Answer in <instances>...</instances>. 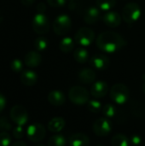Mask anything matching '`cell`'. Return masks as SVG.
<instances>
[{"mask_svg": "<svg viewBox=\"0 0 145 146\" xmlns=\"http://www.w3.org/2000/svg\"><path fill=\"white\" fill-rule=\"evenodd\" d=\"M126 44V40L121 34L113 31L103 32L97 38V45L99 50L107 53L119 51L123 49Z\"/></svg>", "mask_w": 145, "mask_h": 146, "instance_id": "obj_1", "label": "cell"}, {"mask_svg": "<svg viewBox=\"0 0 145 146\" xmlns=\"http://www.w3.org/2000/svg\"><path fill=\"white\" fill-rule=\"evenodd\" d=\"M110 98L115 104L122 105L129 100L130 90L124 84H115L110 89Z\"/></svg>", "mask_w": 145, "mask_h": 146, "instance_id": "obj_2", "label": "cell"}, {"mask_svg": "<svg viewBox=\"0 0 145 146\" xmlns=\"http://www.w3.org/2000/svg\"><path fill=\"white\" fill-rule=\"evenodd\" d=\"M70 101L76 105H84L90 101V93L83 86H75L70 88L68 92Z\"/></svg>", "mask_w": 145, "mask_h": 146, "instance_id": "obj_3", "label": "cell"}, {"mask_svg": "<svg viewBox=\"0 0 145 146\" xmlns=\"http://www.w3.org/2000/svg\"><path fill=\"white\" fill-rule=\"evenodd\" d=\"M141 15L140 6L136 3H129L125 5L122 9V17L128 24H132L137 21Z\"/></svg>", "mask_w": 145, "mask_h": 146, "instance_id": "obj_4", "label": "cell"}, {"mask_svg": "<svg viewBox=\"0 0 145 146\" xmlns=\"http://www.w3.org/2000/svg\"><path fill=\"white\" fill-rule=\"evenodd\" d=\"M93 133L98 137H106L112 131V123L109 119L101 117L97 119L92 126Z\"/></svg>", "mask_w": 145, "mask_h": 146, "instance_id": "obj_5", "label": "cell"}, {"mask_svg": "<svg viewBox=\"0 0 145 146\" xmlns=\"http://www.w3.org/2000/svg\"><path fill=\"white\" fill-rule=\"evenodd\" d=\"M95 39V33L89 27H80L74 35V41L81 46L90 45Z\"/></svg>", "mask_w": 145, "mask_h": 146, "instance_id": "obj_6", "label": "cell"}, {"mask_svg": "<svg viewBox=\"0 0 145 146\" xmlns=\"http://www.w3.org/2000/svg\"><path fill=\"white\" fill-rule=\"evenodd\" d=\"M26 137L27 139L33 143H38L42 141L45 135L46 131L44 127L40 123H33L31 124L26 129Z\"/></svg>", "mask_w": 145, "mask_h": 146, "instance_id": "obj_7", "label": "cell"}, {"mask_svg": "<svg viewBox=\"0 0 145 146\" xmlns=\"http://www.w3.org/2000/svg\"><path fill=\"white\" fill-rule=\"evenodd\" d=\"M71 18L67 15H58L53 22V30L57 35L66 34L71 28Z\"/></svg>", "mask_w": 145, "mask_h": 146, "instance_id": "obj_8", "label": "cell"}, {"mask_svg": "<svg viewBox=\"0 0 145 146\" xmlns=\"http://www.w3.org/2000/svg\"><path fill=\"white\" fill-rule=\"evenodd\" d=\"M32 27L35 33L38 34H44L50 30V21L45 15L38 13L33 17Z\"/></svg>", "mask_w": 145, "mask_h": 146, "instance_id": "obj_9", "label": "cell"}, {"mask_svg": "<svg viewBox=\"0 0 145 146\" xmlns=\"http://www.w3.org/2000/svg\"><path fill=\"white\" fill-rule=\"evenodd\" d=\"M10 118L17 126H24L28 121V114L22 105H15L10 110Z\"/></svg>", "mask_w": 145, "mask_h": 146, "instance_id": "obj_10", "label": "cell"}, {"mask_svg": "<svg viewBox=\"0 0 145 146\" xmlns=\"http://www.w3.org/2000/svg\"><path fill=\"white\" fill-rule=\"evenodd\" d=\"M90 64L97 70H106L109 65V58L103 54H95L90 59Z\"/></svg>", "mask_w": 145, "mask_h": 146, "instance_id": "obj_11", "label": "cell"}, {"mask_svg": "<svg viewBox=\"0 0 145 146\" xmlns=\"http://www.w3.org/2000/svg\"><path fill=\"white\" fill-rule=\"evenodd\" d=\"M109 92V86L105 81H97L91 88V94L95 98H102Z\"/></svg>", "mask_w": 145, "mask_h": 146, "instance_id": "obj_12", "label": "cell"}, {"mask_svg": "<svg viewBox=\"0 0 145 146\" xmlns=\"http://www.w3.org/2000/svg\"><path fill=\"white\" fill-rule=\"evenodd\" d=\"M103 22L110 27H117L121 23V17L119 13L115 11H109L103 16Z\"/></svg>", "mask_w": 145, "mask_h": 146, "instance_id": "obj_13", "label": "cell"}, {"mask_svg": "<svg viewBox=\"0 0 145 146\" xmlns=\"http://www.w3.org/2000/svg\"><path fill=\"white\" fill-rule=\"evenodd\" d=\"M84 21L87 24H95L100 18V10L94 6H91L84 12Z\"/></svg>", "mask_w": 145, "mask_h": 146, "instance_id": "obj_14", "label": "cell"}, {"mask_svg": "<svg viewBox=\"0 0 145 146\" xmlns=\"http://www.w3.org/2000/svg\"><path fill=\"white\" fill-rule=\"evenodd\" d=\"M68 143L70 146H89L90 139L84 133H76L69 137Z\"/></svg>", "mask_w": 145, "mask_h": 146, "instance_id": "obj_15", "label": "cell"}, {"mask_svg": "<svg viewBox=\"0 0 145 146\" xmlns=\"http://www.w3.org/2000/svg\"><path fill=\"white\" fill-rule=\"evenodd\" d=\"M48 101L53 106H61L65 104L66 97L62 92L53 90L48 94Z\"/></svg>", "mask_w": 145, "mask_h": 146, "instance_id": "obj_16", "label": "cell"}, {"mask_svg": "<svg viewBox=\"0 0 145 146\" xmlns=\"http://www.w3.org/2000/svg\"><path fill=\"white\" fill-rule=\"evenodd\" d=\"M78 77L80 82L84 84H91L96 80L97 74L93 69L85 68L79 72Z\"/></svg>", "mask_w": 145, "mask_h": 146, "instance_id": "obj_17", "label": "cell"}, {"mask_svg": "<svg viewBox=\"0 0 145 146\" xmlns=\"http://www.w3.org/2000/svg\"><path fill=\"white\" fill-rule=\"evenodd\" d=\"M41 62L42 57L37 51H30L24 57V62L29 68H36L41 63Z\"/></svg>", "mask_w": 145, "mask_h": 146, "instance_id": "obj_18", "label": "cell"}, {"mask_svg": "<svg viewBox=\"0 0 145 146\" xmlns=\"http://www.w3.org/2000/svg\"><path fill=\"white\" fill-rule=\"evenodd\" d=\"M38 75L34 71L32 70H25L22 72L21 75V81L24 86H32L37 83Z\"/></svg>", "mask_w": 145, "mask_h": 146, "instance_id": "obj_19", "label": "cell"}, {"mask_svg": "<svg viewBox=\"0 0 145 146\" xmlns=\"http://www.w3.org/2000/svg\"><path fill=\"white\" fill-rule=\"evenodd\" d=\"M66 126V122L62 117H54L48 122V129L53 133H60Z\"/></svg>", "mask_w": 145, "mask_h": 146, "instance_id": "obj_20", "label": "cell"}, {"mask_svg": "<svg viewBox=\"0 0 145 146\" xmlns=\"http://www.w3.org/2000/svg\"><path fill=\"white\" fill-rule=\"evenodd\" d=\"M73 58L79 63H85L89 59V53L87 50L83 47L77 48L73 52Z\"/></svg>", "mask_w": 145, "mask_h": 146, "instance_id": "obj_21", "label": "cell"}, {"mask_svg": "<svg viewBox=\"0 0 145 146\" xmlns=\"http://www.w3.org/2000/svg\"><path fill=\"white\" fill-rule=\"evenodd\" d=\"M112 146H130V139L124 134L118 133L112 138L111 140Z\"/></svg>", "mask_w": 145, "mask_h": 146, "instance_id": "obj_22", "label": "cell"}, {"mask_svg": "<svg viewBox=\"0 0 145 146\" xmlns=\"http://www.w3.org/2000/svg\"><path fill=\"white\" fill-rule=\"evenodd\" d=\"M59 48L60 50L64 52V53H68L70 51H72L74 48V41L69 38V37H66L64 38H62L59 44Z\"/></svg>", "mask_w": 145, "mask_h": 146, "instance_id": "obj_23", "label": "cell"}, {"mask_svg": "<svg viewBox=\"0 0 145 146\" xmlns=\"http://www.w3.org/2000/svg\"><path fill=\"white\" fill-rule=\"evenodd\" d=\"M131 110L132 112V114L137 116V117H143L145 113V108L144 104H142L140 102L138 101H132L131 103Z\"/></svg>", "mask_w": 145, "mask_h": 146, "instance_id": "obj_24", "label": "cell"}, {"mask_svg": "<svg viewBox=\"0 0 145 146\" xmlns=\"http://www.w3.org/2000/svg\"><path fill=\"white\" fill-rule=\"evenodd\" d=\"M67 139L61 134H56L50 138L48 140L47 146H66Z\"/></svg>", "mask_w": 145, "mask_h": 146, "instance_id": "obj_25", "label": "cell"}, {"mask_svg": "<svg viewBox=\"0 0 145 146\" xmlns=\"http://www.w3.org/2000/svg\"><path fill=\"white\" fill-rule=\"evenodd\" d=\"M102 111H103V115L108 119L114 118L117 115V112H118L116 107L115 105H113V104H108L104 105L103 107Z\"/></svg>", "mask_w": 145, "mask_h": 146, "instance_id": "obj_26", "label": "cell"}, {"mask_svg": "<svg viewBox=\"0 0 145 146\" xmlns=\"http://www.w3.org/2000/svg\"><path fill=\"white\" fill-rule=\"evenodd\" d=\"M96 3L99 9L108 11L115 6L116 0H96Z\"/></svg>", "mask_w": 145, "mask_h": 146, "instance_id": "obj_27", "label": "cell"}, {"mask_svg": "<svg viewBox=\"0 0 145 146\" xmlns=\"http://www.w3.org/2000/svg\"><path fill=\"white\" fill-rule=\"evenodd\" d=\"M87 109L91 113H99L103 110V105L97 100H90L87 103Z\"/></svg>", "mask_w": 145, "mask_h": 146, "instance_id": "obj_28", "label": "cell"}, {"mask_svg": "<svg viewBox=\"0 0 145 146\" xmlns=\"http://www.w3.org/2000/svg\"><path fill=\"white\" fill-rule=\"evenodd\" d=\"M34 46L38 50H44L48 46V40L44 37H38L34 41Z\"/></svg>", "mask_w": 145, "mask_h": 146, "instance_id": "obj_29", "label": "cell"}, {"mask_svg": "<svg viewBox=\"0 0 145 146\" xmlns=\"http://www.w3.org/2000/svg\"><path fill=\"white\" fill-rule=\"evenodd\" d=\"M12 129V125L5 116H0V131L8 132Z\"/></svg>", "mask_w": 145, "mask_h": 146, "instance_id": "obj_30", "label": "cell"}, {"mask_svg": "<svg viewBox=\"0 0 145 146\" xmlns=\"http://www.w3.org/2000/svg\"><path fill=\"white\" fill-rule=\"evenodd\" d=\"M11 140V136L7 132L0 133V146H10Z\"/></svg>", "mask_w": 145, "mask_h": 146, "instance_id": "obj_31", "label": "cell"}, {"mask_svg": "<svg viewBox=\"0 0 145 146\" xmlns=\"http://www.w3.org/2000/svg\"><path fill=\"white\" fill-rule=\"evenodd\" d=\"M23 126H16L15 128H13L12 135L16 139H21L24 137V128Z\"/></svg>", "mask_w": 145, "mask_h": 146, "instance_id": "obj_32", "label": "cell"}, {"mask_svg": "<svg viewBox=\"0 0 145 146\" xmlns=\"http://www.w3.org/2000/svg\"><path fill=\"white\" fill-rule=\"evenodd\" d=\"M10 68H11V69H12L14 72L19 73V72H21V71L22 70L23 64H22V62H21L20 60L15 59V60H14V61L11 62V63H10Z\"/></svg>", "mask_w": 145, "mask_h": 146, "instance_id": "obj_33", "label": "cell"}, {"mask_svg": "<svg viewBox=\"0 0 145 146\" xmlns=\"http://www.w3.org/2000/svg\"><path fill=\"white\" fill-rule=\"evenodd\" d=\"M47 3L51 6V7H54V8H60V7H62L65 3H66V0H47Z\"/></svg>", "mask_w": 145, "mask_h": 146, "instance_id": "obj_34", "label": "cell"}, {"mask_svg": "<svg viewBox=\"0 0 145 146\" xmlns=\"http://www.w3.org/2000/svg\"><path fill=\"white\" fill-rule=\"evenodd\" d=\"M130 142L133 146L140 145L142 143V138L138 134H133L130 139Z\"/></svg>", "mask_w": 145, "mask_h": 146, "instance_id": "obj_35", "label": "cell"}, {"mask_svg": "<svg viewBox=\"0 0 145 146\" xmlns=\"http://www.w3.org/2000/svg\"><path fill=\"white\" fill-rule=\"evenodd\" d=\"M6 105V98L0 92V112L3 111Z\"/></svg>", "mask_w": 145, "mask_h": 146, "instance_id": "obj_36", "label": "cell"}, {"mask_svg": "<svg viewBox=\"0 0 145 146\" xmlns=\"http://www.w3.org/2000/svg\"><path fill=\"white\" fill-rule=\"evenodd\" d=\"M45 9H46V6H45V4H44V3H39L38 4V6H37V10H38V13L44 14V11H45Z\"/></svg>", "mask_w": 145, "mask_h": 146, "instance_id": "obj_37", "label": "cell"}, {"mask_svg": "<svg viewBox=\"0 0 145 146\" xmlns=\"http://www.w3.org/2000/svg\"><path fill=\"white\" fill-rule=\"evenodd\" d=\"M35 0H21V3L25 6H30L34 3Z\"/></svg>", "mask_w": 145, "mask_h": 146, "instance_id": "obj_38", "label": "cell"}, {"mask_svg": "<svg viewBox=\"0 0 145 146\" xmlns=\"http://www.w3.org/2000/svg\"><path fill=\"white\" fill-rule=\"evenodd\" d=\"M10 146H26V144L23 141H21V140H17L15 141V143H13Z\"/></svg>", "mask_w": 145, "mask_h": 146, "instance_id": "obj_39", "label": "cell"}, {"mask_svg": "<svg viewBox=\"0 0 145 146\" xmlns=\"http://www.w3.org/2000/svg\"><path fill=\"white\" fill-rule=\"evenodd\" d=\"M143 92H144V93L145 94V82L144 83V85H143Z\"/></svg>", "mask_w": 145, "mask_h": 146, "instance_id": "obj_40", "label": "cell"}, {"mask_svg": "<svg viewBox=\"0 0 145 146\" xmlns=\"http://www.w3.org/2000/svg\"><path fill=\"white\" fill-rule=\"evenodd\" d=\"M33 146H45V145H41V144H38V145H33Z\"/></svg>", "mask_w": 145, "mask_h": 146, "instance_id": "obj_41", "label": "cell"}, {"mask_svg": "<svg viewBox=\"0 0 145 146\" xmlns=\"http://www.w3.org/2000/svg\"><path fill=\"white\" fill-rule=\"evenodd\" d=\"M97 146H105V145H97Z\"/></svg>", "mask_w": 145, "mask_h": 146, "instance_id": "obj_42", "label": "cell"}, {"mask_svg": "<svg viewBox=\"0 0 145 146\" xmlns=\"http://www.w3.org/2000/svg\"><path fill=\"white\" fill-rule=\"evenodd\" d=\"M72 1H74V0H72Z\"/></svg>", "mask_w": 145, "mask_h": 146, "instance_id": "obj_43", "label": "cell"}]
</instances>
